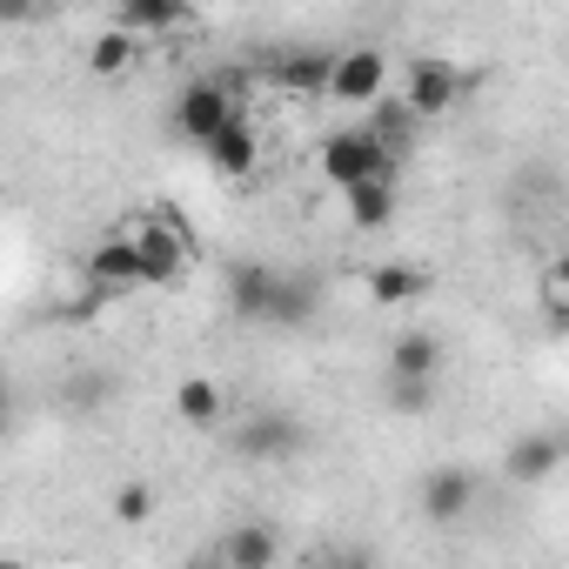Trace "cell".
Masks as SVG:
<instances>
[{
    "mask_svg": "<svg viewBox=\"0 0 569 569\" xmlns=\"http://www.w3.org/2000/svg\"><path fill=\"white\" fill-rule=\"evenodd\" d=\"M362 128H369V134H376V141H382V148H389V154H396V161H402V154H409V141H416V128H422V121H416V114H409V101H402V94H396V88H389V94H376V101H369V108H362Z\"/></svg>",
    "mask_w": 569,
    "mask_h": 569,
    "instance_id": "cell-11",
    "label": "cell"
},
{
    "mask_svg": "<svg viewBox=\"0 0 569 569\" xmlns=\"http://www.w3.org/2000/svg\"><path fill=\"white\" fill-rule=\"evenodd\" d=\"M228 302H234V316H248V322H302V316H309V296L296 289L289 274H274V268H261V261H241V268L228 274Z\"/></svg>",
    "mask_w": 569,
    "mask_h": 569,
    "instance_id": "cell-1",
    "label": "cell"
},
{
    "mask_svg": "<svg viewBox=\"0 0 569 569\" xmlns=\"http://www.w3.org/2000/svg\"><path fill=\"white\" fill-rule=\"evenodd\" d=\"M396 94L409 101L416 121H436V114H449V108L469 94V81H462V68L442 61V54H416V61L402 68V81H396Z\"/></svg>",
    "mask_w": 569,
    "mask_h": 569,
    "instance_id": "cell-3",
    "label": "cell"
},
{
    "mask_svg": "<svg viewBox=\"0 0 569 569\" xmlns=\"http://www.w3.org/2000/svg\"><path fill=\"white\" fill-rule=\"evenodd\" d=\"M234 114V94L221 88V81H194V88H181V101H174V128H181V141H208L221 121Z\"/></svg>",
    "mask_w": 569,
    "mask_h": 569,
    "instance_id": "cell-7",
    "label": "cell"
},
{
    "mask_svg": "<svg viewBox=\"0 0 569 569\" xmlns=\"http://www.w3.org/2000/svg\"><path fill=\"white\" fill-rule=\"evenodd\" d=\"M389 54L382 48H342V54H329V81H322V94L329 101H342V108H369L376 94H389Z\"/></svg>",
    "mask_w": 569,
    "mask_h": 569,
    "instance_id": "cell-4",
    "label": "cell"
},
{
    "mask_svg": "<svg viewBox=\"0 0 569 569\" xmlns=\"http://www.w3.org/2000/svg\"><path fill=\"white\" fill-rule=\"evenodd\" d=\"M389 376H442V342L429 329H409L389 342Z\"/></svg>",
    "mask_w": 569,
    "mask_h": 569,
    "instance_id": "cell-17",
    "label": "cell"
},
{
    "mask_svg": "<svg viewBox=\"0 0 569 569\" xmlns=\"http://www.w3.org/2000/svg\"><path fill=\"white\" fill-rule=\"evenodd\" d=\"M174 416H181L188 429H214V422L228 416V396H221V382H208V376H188V382H174Z\"/></svg>",
    "mask_w": 569,
    "mask_h": 569,
    "instance_id": "cell-15",
    "label": "cell"
},
{
    "mask_svg": "<svg viewBox=\"0 0 569 569\" xmlns=\"http://www.w3.org/2000/svg\"><path fill=\"white\" fill-rule=\"evenodd\" d=\"M201 154H208V168L221 174V181H248L254 174V161H261V141H254V121L234 108L208 141H201Z\"/></svg>",
    "mask_w": 569,
    "mask_h": 569,
    "instance_id": "cell-5",
    "label": "cell"
},
{
    "mask_svg": "<svg viewBox=\"0 0 569 569\" xmlns=\"http://www.w3.org/2000/svg\"><path fill=\"white\" fill-rule=\"evenodd\" d=\"M329 81V54H296V61H281V88L289 94H322Z\"/></svg>",
    "mask_w": 569,
    "mask_h": 569,
    "instance_id": "cell-21",
    "label": "cell"
},
{
    "mask_svg": "<svg viewBox=\"0 0 569 569\" xmlns=\"http://www.w3.org/2000/svg\"><path fill=\"white\" fill-rule=\"evenodd\" d=\"M502 469H509L516 482H549V476L562 469V436H556V429L516 436V442H509V456H502Z\"/></svg>",
    "mask_w": 569,
    "mask_h": 569,
    "instance_id": "cell-12",
    "label": "cell"
},
{
    "mask_svg": "<svg viewBox=\"0 0 569 569\" xmlns=\"http://www.w3.org/2000/svg\"><path fill=\"white\" fill-rule=\"evenodd\" d=\"M134 61H141V34L134 28H108V34L88 41V74L94 81H121Z\"/></svg>",
    "mask_w": 569,
    "mask_h": 569,
    "instance_id": "cell-14",
    "label": "cell"
},
{
    "mask_svg": "<svg viewBox=\"0 0 569 569\" xmlns=\"http://www.w3.org/2000/svg\"><path fill=\"white\" fill-rule=\"evenodd\" d=\"M342 201H349V221H356L362 234H376V228L396 221V174H369V181L342 188Z\"/></svg>",
    "mask_w": 569,
    "mask_h": 569,
    "instance_id": "cell-13",
    "label": "cell"
},
{
    "mask_svg": "<svg viewBox=\"0 0 569 569\" xmlns=\"http://www.w3.org/2000/svg\"><path fill=\"white\" fill-rule=\"evenodd\" d=\"M81 281H94V289L108 296H134L141 289V261H134V241L128 234H108L81 254Z\"/></svg>",
    "mask_w": 569,
    "mask_h": 569,
    "instance_id": "cell-6",
    "label": "cell"
},
{
    "mask_svg": "<svg viewBox=\"0 0 569 569\" xmlns=\"http://www.w3.org/2000/svg\"><path fill=\"white\" fill-rule=\"evenodd\" d=\"M316 168H322V181L342 194V188H356V181H369V174H396V154H389L369 128H342V134H322Z\"/></svg>",
    "mask_w": 569,
    "mask_h": 569,
    "instance_id": "cell-2",
    "label": "cell"
},
{
    "mask_svg": "<svg viewBox=\"0 0 569 569\" xmlns=\"http://www.w3.org/2000/svg\"><path fill=\"white\" fill-rule=\"evenodd\" d=\"M302 449V422L296 416H274V409H254L241 422V456L248 462H289Z\"/></svg>",
    "mask_w": 569,
    "mask_h": 569,
    "instance_id": "cell-9",
    "label": "cell"
},
{
    "mask_svg": "<svg viewBox=\"0 0 569 569\" xmlns=\"http://www.w3.org/2000/svg\"><path fill=\"white\" fill-rule=\"evenodd\" d=\"M469 509H476V469L442 462V469L422 476V516H429V522H462Z\"/></svg>",
    "mask_w": 569,
    "mask_h": 569,
    "instance_id": "cell-8",
    "label": "cell"
},
{
    "mask_svg": "<svg viewBox=\"0 0 569 569\" xmlns=\"http://www.w3.org/2000/svg\"><path fill=\"white\" fill-rule=\"evenodd\" d=\"M174 8H188V14H194V0H174Z\"/></svg>",
    "mask_w": 569,
    "mask_h": 569,
    "instance_id": "cell-25",
    "label": "cell"
},
{
    "mask_svg": "<svg viewBox=\"0 0 569 569\" xmlns=\"http://www.w3.org/2000/svg\"><path fill=\"white\" fill-rule=\"evenodd\" d=\"M362 289H369L376 309H409L416 296H429V268H416V261H376L362 274Z\"/></svg>",
    "mask_w": 569,
    "mask_h": 569,
    "instance_id": "cell-10",
    "label": "cell"
},
{
    "mask_svg": "<svg viewBox=\"0 0 569 569\" xmlns=\"http://www.w3.org/2000/svg\"><path fill=\"white\" fill-rule=\"evenodd\" d=\"M34 14H41V0H0V28H21Z\"/></svg>",
    "mask_w": 569,
    "mask_h": 569,
    "instance_id": "cell-23",
    "label": "cell"
},
{
    "mask_svg": "<svg viewBox=\"0 0 569 569\" xmlns=\"http://www.w3.org/2000/svg\"><path fill=\"white\" fill-rule=\"evenodd\" d=\"M562 309H569V268L549 261L542 268V316H549V329H562Z\"/></svg>",
    "mask_w": 569,
    "mask_h": 569,
    "instance_id": "cell-22",
    "label": "cell"
},
{
    "mask_svg": "<svg viewBox=\"0 0 569 569\" xmlns=\"http://www.w3.org/2000/svg\"><path fill=\"white\" fill-rule=\"evenodd\" d=\"M389 402H396V416H429L436 376H389Z\"/></svg>",
    "mask_w": 569,
    "mask_h": 569,
    "instance_id": "cell-19",
    "label": "cell"
},
{
    "mask_svg": "<svg viewBox=\"0 0 569 569\" xmlns=\"http://www.w3.org/2000/svg\"><path fill=\"white\" fill-rule=\"evenodd\" d=\"M108 516H114L121 529H141V522L154 516V489H148V482H121L114 502H108Z\"/></svg>",
    "mask_w": 569,
    "mask_h": 569,
    "instance_id": "cell-20",
    "label": "cell"
},
{
    "mask_svg": "<svg viewBox=\"0 0 569 569\" xmlns=\"http://www.w3.org/2000/svg\"><path fill=\"white\" fill-rule=\"evenodd\" d=\"M8 416H14V402H8V382H0V436H8Z\"/></svg>",
    "mask_w": 569,
    "mask_h": 569,
    "instance_id": "cell-24",
    "label": "cell"
},
{
    "mask_svg": "<svg viewBox=\"0 0 569 569\" xmlns=\"http://www.w3.org/2000/svg\"><path fill=\"white\" fill-rule=\"evenodd\" d=\"M274 556H281V536L268 522H241L221 536V562H234V569H268Z\"/></svg>",
    "mask_w": 569,
    "mask_h": 569,
    "instance_id": "cell-16",
    "label": "cell"
},
{
    "mask_svg": "<svg viewBox=\"0 0 569 569\" xmlns=\"http://www.w3.org/2000/svg\"><path fill=\"white\" fill-rule=\"evenodd\" d=\"M188 21V8H174V0H121V28L134 34H174Z\"/></svg>",
    "mask_w": 569,
    "mask_h": 569,
    "instance_id": "cell-18",
    "label": "cell"
}]
</instances>
